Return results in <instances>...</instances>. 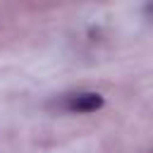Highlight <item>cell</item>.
Listing matches in <instances>:
<instances>
[{"mask_svg":"<svg viewBox=\"0 0 153 153\" xmlns=\"http://www.w3.org/2000/svg\"><path fill=\"white\" fill-rule=\"evenodd\" d=\"M65 108L72 112H93L98 108H103V96L100 93H72L65 98Z\"/></svg>","mask_w":153,"mask_h":153,"instance_id":"1","label":"cell"}]
</instances>
